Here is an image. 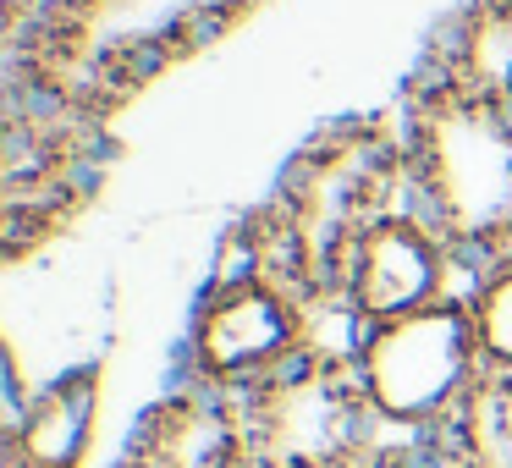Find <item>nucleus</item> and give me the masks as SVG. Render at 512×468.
Returning <instances> with one entry per match:
<instances>
[{
  "instance_id": "obj_11",
  "label": "nucleus",
  "mask_w": 512,
  "mask_h": 468,
  "mask_svg": "<svg viewBox=\"0 0 512 468\" xmlns=\"http://www.w3.org/2000/svg\"><path fill=\"white\" fill-rule=\"evenodd\" d=\"M468 314L485 369H512V254L490 259L468 276Z\"/></svg>"
},
{
  "instance_id": "obj_10",
  "label": "nucleus",
  "mask_w": 512,
  "mask_h": 468,
  "mask_svg": "<svg viewBox=\"0 0 512 468\" xmlns=\"http://www.w3.org/2000/svg\"><path fill=\"white\" fill-rule=\"evenodd\" d=\"M424 446L441 468H512V369H485Z\"/></svg>"
},
{
  "instance_id": "obj_12",
  "label": "nucleus",
  "mask_w": 512,
  "mask_h": 468,
  "mask_svg": "<svg viewBox=\"0 0 512 468\" xmlns=\"http://www.w3.org/2000/svg\"><path fill=\"white\" fill-rule=\"evenodd\" d=\"M353 468H441V463H435V452L424 441H413V435H386V441L369 457H358Z\"/></svg>"
},
{
  "instance_id": "obj_4",
  "label": "nucleus",
  "mask_w": 512,
  "mask_h": 468,
  "mask_svg": "<svg viewBox=\"0 0 512 468\" xmlns=\"http://www.w3.org/2000/svg\"><path fill=\"white\" fill-rule=\"evenodd\" d=\"M320 342V303L259 270H215L182 331V380L248 397Z\"/></svg>"
},
{
  "instance_id": "obj_6",
  "label": "nucleus",
  "mask_w": 512,
  "mask_h": 468,
  "mask_svg": "<svg viewBox=\"0 0 512 468\" xmlns=\"http://www.w3.org/2000/svg\"><path fill=\"white\" fill-rule=\"evenodd\" d=\"M468 276L474 270L457 259V248L413 204H402L386 221L369 226L364 243L353 248L336 303L347 309L353 325H380V320L430 309L452 292H468Z\"/></svg>"
},
{
  "instance_id": "obj_9",
  "label": "nucleus",
  "mask_w": 512,
  "mask_h": 468,
  "mask_svg": "<svg viewBox=\"0 0 512 468\" xmlns=\"http://www.w3.org/2000/svg\"><path fill=\"white\" fill-rule=\"evenodd\" d=\"M430 72L468 94L512 105V0H468L441 34V56L430 61Z\"/></svg>"
},
{
  "instance_id": "obj_8",
  "label": "nucleus",
  "mask_w": 512,
  "mask_h": 468,
  "mask_svg": "<svg viewBox=\"0 0 512 468\" xmlns=\"http://www.w3.org/2000/svg\"><path fill=\"white\" fill-rule=\"evenodd\" d=\"M100 430V364L50 375L17 408L6 435V468H83Z\"/></svg>"
},
{
  "instance_id": "obj_7",
  "label": "nucleus",
  "mask_w": 512,
  "mask_h": 468,
  "mask_svg": "<svg viewBox=\"0 0 512 468\" xmlns=\"http://www.w3.org/2000/svg\"><path fill=\"white\" fill-rule=\"evenodd\" d=\"M116 468H254L243 397L210 386H171L138 413Z\"/></svg>"
},
{
  "instance_id": "obj_2",
  "label": "nucleus",
  "mask_w": 512,
  "mask_h": 468,
  "mask_svg": "<svg viewBox=\"0 0 512 468\" xmlns=\"http://www.w3.org/2000/svg\"><path fill=\"white\" fill-rule=\"evenodd\" d=\"M397 122L413 210L468 270L512 254V105L424 72Z\"/></svg>"
},
{
  "instance_id": "obj_5",
  "label": "nucleus",
  "mask_w": 512,
  "mask_h": 468,
  "mask_svg": "<svg viewBox=\"0 0 512 468\" xmlns=\"http://www.w3.org/2000/svg\"><path fill=\"white\" fill-rule=\"evenodd\" d=\"M243 413L254 468H353L386 441L347 347L325 342L248 391Z\"/></svg>"
},
{
  "instance_id": "obj_3",
  "label": "nucleus",
  "mask_w": 512,
  "mask_h": 468,
  "mask_svg": "<svg viewBox=\"0 0 512 468\" xmlns=\"http://www.w3.org/2000/svg\"><path fill=\"white\" fill-rule=\"evenodd\" d=\"M347 358H353V375L375 408L380 430L413 435V441L441 430L457 413V402L474 391V380L485 375L468 292H452V298L419 314H402V320L358 325Z\"/></svg>"
},
{
  "instance_id": "obj_1",
  "label": "nucleus",
  "mask_w": 512,
  "mask_h": 468,
  "mask_svg": "<svg viewBox=\"0 0 512 468\" xmlns=\"http://www.w3.org/2000/svg\"><path fill=\"white\" fill-rule=\"evenodd\" d=\"M408 204V149L402 122L353 116L314 133L287 160L276 193L237 226V265L292 281L314 303H336L342 270L375 221Z\"/></svg>"
}]
</instances>
